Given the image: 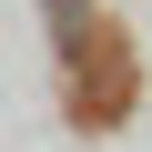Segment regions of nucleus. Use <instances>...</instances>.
I'll return each mask as SVG.
<instances>
[]
</instances>
